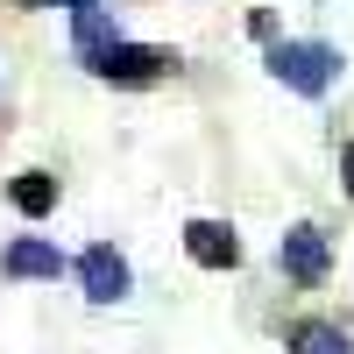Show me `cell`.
Here are the masks:
<instances>
[{
    "label": "cell",
    "mask_w": 354,
    "mask_h": 354,
    "mask_svg": "<svg viewBox=\"0 0 354 354\" xmlns=\"http://www.w3.org/2000/svg\"><path fill=\"white\" fill-rule=\"evenodd\" d=\"M270 71L290 85V93H305V100H319L333 85V71H340V57L326 50V43H277L270 50Z\"/></svg>",
    "instance_id": "obj_1"
},
{
    "label": "cell",
    "mask_w": 354,
    "mask_h": 354,
    "mask_svg": "<svg viewBox=\"0 0 354 354\" xmlns=\"http://www.w3.org/2000/svg\"><path fill=\"white\" fill-rule=\"evenodd\" d=\"M100 78H113V85H149V78H163L170 71V57L163 50H149V43H106L100 57H85Z\"/></svg>",
    "instance_id": "obj_2"
},
{
    "label": "cell",
    "mask_w": 354,
    "mask_h": 354,
    "mask_svg": "<svg viewBox=\"0 0 354 354\" xmlns=\"http://www.w3.org/2000/svg\"><path fill=\"white\" fill-rule=\"evenodd\" d=\"M277 270L290 283H319V277H326V234H319V227H290L283 248H277Z\"/></svg>",
    "instance_id": "obj_3"
},
{
    "label": "cell",
    "mask_w": 354,
    "mask_h": 354,
    "mask_svg": "<svg viewBox=\"0 0 354 354\" xmlns=\"http://www.w3.org/2000/svg\"><path fill=\"white\" fill-rule=\"evenodd\" d=\"M78 283H85L93 305H121L128 298V262L113 255V248H85L78 255Z\"/></svg>",
    "instance_id": "obj_4"
},
{
    "label": "cell",
    "mask_w": 354,
    "mask_h": 354,
    "mask_svg": "<svg viewBox=\"0 0 354 354\" xmlns=\"http://www.w3.org/2000/svg\"><path fill=\"white\" fill-rule=\"evenodd\" d=\"M185 248H192L198 270H234V262H241V241H234L220 220H192L185 227Z\"/></svg>",
    "instance_id": "obj_5"
},
{
    "label": "cell",
    "mask_w": 354,
    "mask_h": 354,
    "mask_svg": "<svg viewBox=\"0 0 354 354\" xmlns=\"http://www.w3.org/2000/svg\"><path fill=\"white\" fill-rule=\"evenodd\" d=\"M57 270H64V255H57L50 241H15L8 248V277H21V283L28 277H57Z\"/></svg>",
    "instance_id": "obj_6"
},
{
    "label": "cell",
    "mask_w": 354,
    "mask_h": 354,
    "mask_svg": "<svg viewBox=\"0 0 354 354\" xmlns=\"http://www.w3.org/2000/svg\"><path fill=\"white\" fill-rule=\"evenodd\" d=\"M15 205H21L28 220H43L50 205H57V177H50V170H21V177H15Z\"/></svg>",
    "instance_id": "obj_7"
},
{
    "label": "cell",
    "mask_w": 354,
    "mask_h": 354,
    "mask_svg": "<svg viewBox=\"0 0 354 354\" xmlns=\"http://www.w3.org/2000/svg\"><path fill=\"white\" fill-rule=\"evenodd\" d=\"M106 43H121L113 15H106V8H78V57H100Z\"/></svg>",
    "instance_id": "obj_8"
},
{
    "label": "cell",
    "mask_w": 354,
    "mask_h": 354,
    "mask_svg": "<svg viewBox=\"0 0 354 354\" xmlns=\"http://www.w3.org/2000/svg\"><path fill=\"white\" fill-rule=\"evenodd\" d=\"M290 347H298V354H354V340H347L340 326H298Z\"/></svg>",
    "instance_id": "obj_9"
},
{
    "label": "cell",
    "mask_w": 354,
    "mask_h": 354,
    "mask_svg": "<svg viewBox=\"0 0 354 354\" xmlns=\"http://www.w3.org/2000/svg\"><path fill=\"white\" fill-rule=\"evenodd\" d=\"M28 8H36V0H28ZM43 8H71L78 15V8H100V0H43Z\"/></svg>",
    "instance_id": "obj_10"
},
{
    "label": "cell",
    "mask_w": 354,
    "mask_h": 354,
    "mask_svg": "<svg viewBox=\"0 0 354 354\" xmlns=\"http://www.w3.org/2000/svg\"><path fill=\"white\" fill-rule=\"evenodd\" d=\"M347 192H354V149H347Z\"/></svg>",
    "instance_id": "obj_11"
}]
</instances>
